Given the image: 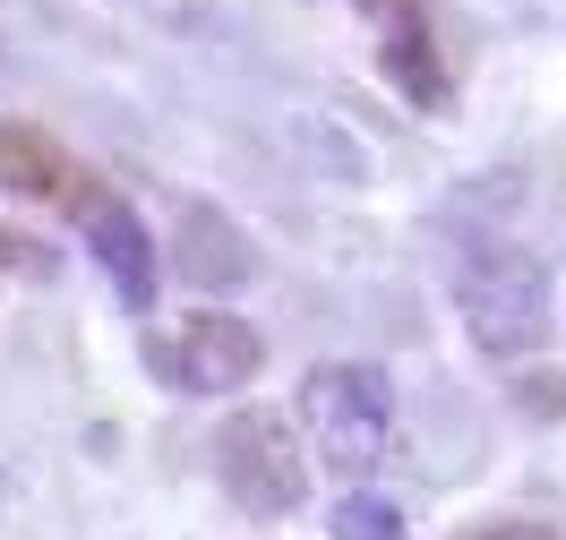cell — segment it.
<instances>
[{"label": "cell", "mask_w": 566, "mask_h": 540, "mask_svg": "<svg viewBox=\"0 0 566 540\" xmlns=\"http://www.w3.org/2000/svg\"><path fill=\"white\" fill-rule=\"evenodd\" d=\"M524 412L558 421V412H566V387H558V378H532V387H524Z\"/></svg>", "instance_id": "10"}, {"label": "cell", "mask_w": 566, "mask_h": 540, "mask_svg": "<svg viewBox=\"0 0 566 540\" xmlns=\"http://www.w3.org/2000/svg\"><path fill=\"white\" fill-rule=\"evenodd\" d=\"M455 318L490 360H515L549 335V275L541 257L506 250V241H472L455 257Z\"/></svg>", "instance_id": "1"}, {"label": "cell", "mask_w": 566, "mask_h": 540, "mask_svg": "<svg viewBox=\"0 0 566 540\" xmlns=\"http://www.w3.org/2000/svg\"><path fill=\"white\" fill-rule=\"evenodd\" d=\"M258 360H266L258 326L223 318V309H207V318H180L172 343H155V369L172 378L180 395H241L249 378H258Z\"/></svg>", "instance_id": "4"}, {"label": "cell", "mask_w": 566, "mask_h": 540, "mask_svg": "<svg viewBox=\"0 0 566 540\" xmlns=\"http://www.w3.org/2000/svg\"><path fill=\"white\" fill-rule=\"evenodd\" d=\"M463 540H549V532H541V523H472Z\"/></svg>", "instance_id": "11"}, {"label": "cell", "mask_w": 566, "mask_h": 540, "mask_svg": "<svg viewBox=\"0 0 566 540\" xmlns=\"http://www.w3.org/2000/svg\"><path fill=\"white\" fill-rule=\"evenodd\" d=\"M172 266L189 275V284L223 292V284H241V275H249V241H241V232H232L223 215H214V207H180V232H172Z\"/></svg>", "instance_id": "6"}, {"label": "cell", "mask_w": 566, "mask_h": 540, "mask_svg": "<svg viewBox=\"0 0 566 540\" xmlns=\"http://www.w3.org/2000/svg\"><path fill=\"white\" fill-rule=\"evenodd\" d=\"M387 18H395V35H387V77L412 95V104H447V61H438V43H429L421 0H395Z\"/></svg>", "instance_id": "8"}, {"label": "cell", "mask_w": 566, "mask_h": 540, "mask_svg": "<svg viewBox=\"0 0 566 540\" xmlns=\"http://www.w3.org/2000/svg\"><path fill=\"white\" fill-rule=\"evenodd\" d=\"M301 421H310V446L335 472H360V464H378V446L395 430V395L369 360H318L301 378Z\"/></svg>", "instance_id": "2"}, {"label": "cell", "mask_w": 566, "mask_h": 540, "mask_svg": "<svg viewBox=\"0 0 566 540\" xmlns=\"http://www.w3.org/2000/svg\"><path fill=\"white\" fill-rule=\"evenodd\" d=\"M70 215L86 223V250L104 257V275H112V292L129 300V309H155V241H146V223L129 215V198H112L104 180H77L70 189Z\"/></svg>", "instance_id": "5"}, {"label": "cell", "mask_w": 566, "mask_h": 540, "mask_svg": "<svg viewBox=\"0 0 566 540\" xmlns=\"http://www.w3.org/2000/svg\"><path fill=\"white\" fill-rule=\"evenodd\" d=\"M335 540H412V532H403V515H395L387 498H369V489H360V498L335 506Z\"/></svg>", "instance_id": "9"}, {"label": "cell", "mask_w": 566, "mask_h": 540, "mask_svg": "<svg viewBox=\"0 0 566 540\" xmlns=\"http://www.w3.org/2000/svg\"><path fill=\"white\" fill-rule=\"evenodd\" d=\"M77 180L86 172L43 138L35 120H0V189H18V198H61V207H70Z\"/></svg>", "instance_id": "7"}, {"label": "cell", "mask_w": 566, "mask_h": 540, "mask_svg": "<svg viewBox=\"0 0 566 540\" xmlns=\"http://www.w3.org/2000/svg\"><path fill=\"white\" fill-rule=\"evenodd\" d=\"M214 472L241 498V515H292L310 498V455H301V437L283 430L275 412H232L214 430Z\"/></svg>", "instance_id": "3"}, {"label": "cell", "mask_w": 566, "mask_h": 540, "mask_svg": "<svg viewBox=\"0 0 566 540\" xmlns=\"http://www.w3.org/2000/svg\"><path fill=\"white\" fill-rule=\"evenodd\" d=\"M360 9H369V18H378V9H395V0H360Z\"/></svg>", "instance_id": "12"}]
</instances>
